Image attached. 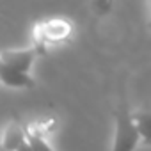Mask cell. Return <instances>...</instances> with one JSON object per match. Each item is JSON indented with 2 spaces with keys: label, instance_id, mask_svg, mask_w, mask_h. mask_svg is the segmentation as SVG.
Wrapping results in <instances>:
<instances>
[{
  "label": "cell",
  "instance_id": "obj_1",
  "mask_svg": "<svg viewBox=\"0 0 151 151\" xmlns=\"http://www.w3.org/2000/svg\"><path fill=\"white\" fill-rule=\"evenodd\" d=\"M73 34V23L66 18H48L34 27V48L37 53H45L48 45H59L71 37Z\"/></svg>",
  "mask_w": 151,
  "mask_h": 151
},
{
  "label": "cell",
  "instance_id": "obj_2",
  "mask_svg": "<svg viewBox=\"0 0 151 151\" xmlns=\"http://www.w3.org/2000/svg\"><path fill=\"white\" fill-rule=\"evenodd\" d=\"M114 140L110 151H135L140 142L139 133L132 123V112L124 103L114 110Z\"/></svg>",
  "mask_w": 151,
  "mask_h": 151
},
{
  "label": "cell",
  "instance_id": "obj_3",
  "mask_svg": "<svg viewBox=\"0 0 151 151\" xmlns=\"http://www.w3.org/2000/svg\"><path fill=\"white\" fill-rule=\"evenodd\" d=\"M37 50L34 46L30 48H22V50H4L0 52V62L6 64L7 68H13L20 73H25V75H30V68L37 57Z\"/></svg>",
  "mask_w": 151,
  "mask_h": 151
},
{
  "label": "cell",
  "instance_id": "obj_4",
  "mask_svg": "<svg viewBox=\"0 0 151 151\" xmlns=\"http://www.w3.org/2000/svg\"><path fill=\"white\" fill-rule=\"evenodd\" d=\"M25 142H27V137H25V132L20 126V123L14 119L9 121L7 126L4 128L2 135H0V144H2L4 151H18Z\"/></svg>",
  "mask_w": 151,
  "mask_h": 151
},
{
  "label": "cell",
  "instance_id": "obj_5",
  "mask_svg": "<svg viewBox=\"0 0 151 151\" xmlns=\"http://www.w3.org/2000/svg\"><path fill=\"white\" fill-rule=\"evenodd\" d=\"M132 123L139 133V139L151 147V105H144L132 112Z\"/></svg>",
  "mask_w": 151,
  "mask_h": 151
},
{
  "label": "cell",
  "instance_id": "obj_6",
  "mask_svg": "<svg viewBox=\"0 0 151 151\" xmlns=\"http://www.w3.org/2000/svg\"><path fill=\"white\" fill-rule=\"evenodd\" d=\"M0 82L7 87H13V89H29V87L36 86V82L30 75L20 73L13 68H7L2 62H0Z\"/></svg>",
  "mask_w": 151,
  "mask_h": 151
},
{
  "label": "cell",
  "instance_id": "obj_7",
  "mask_svg": "<svg viewBox=\"0 0 151 151\" xmlns=\"http://www.w3.org/2000/svg\"><path fill=\"white\" fill-rule=\"evenodd\" d=\"M25 137H27V146L30 151H53L52 146L43 139V135L29 132V133H25Z\"/></svg>",
  "mask_w": 151,
  "mask_h": 151
},
{
  "label": "cell",
  "instance_id": "obj_8",
  "mask_svg": "<svg viewBox=\"0 0 151 151\" xmlns=\"http://www.w3.org/2000/svg\"><path fill=\"white\" fill-rule=\"evenodd\" d=\"M18 151H30V149H29V146H27V142H25V144H23V146L18 149Z\"/></svg>",
  "mask_w": 151,
  "mask_h": 151
},
{
  "label": "cell",
  "instance_id": "obj_9",
  "mask_svg": "<svg viewBox=\"0 0 151 151\" xmlns=\"http://www.w3.org/2000/svg\"><path fill=\"white\" fill-rule=\"evenodd\" d=\"M147 25H149V29H151V18H149V23H147Z\"/></svg>",
  "mask_w": 151,
  "mask_h": 151
}]
</instances>
